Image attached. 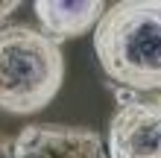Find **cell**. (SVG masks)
I'll return each mask as SVG.
<instances>
[{
    "label": "cell",
    "mask_w": 161,
    "mask_h": 158,
    "mask_svg": "<svg viewBox=\"0 0 161 158\" xmlns=\"http://www.w3.org/2000/svg\"><path fill=\"white\" fill-rule=\"evenodd\" d=\"M64 79L59 41L24 24L0 26V108L35 114L50 106Z\"/></svg>",
    "instance_id": "obj_2"
},
{
    "label": "cell",
    "mask_w": 161,
    "mask_h": 158,
    "mask_svg": "<svg viewBox=\"0 0 161 158\" xmlns=\"http://www.w3.org/2000/svg\"><path fill=\"white\" fill-rule=\"evenodd\" d=\"M100 68L120 88L147 94L161 88V0H120L94 26Z\"/></svg>",
    "instance_id": "obj_1"
},
{
    "label": "cell",
    "mask_w": 161,
    "mask_h": 158,
    "mask_svg": "<svg viewBox=\"0 0 161 158\" xmlns=\"http://www.w3.org/2000/svg\"><path fill=\"white\" fill-rule=\"evenodd\" d=\"M35 15L50 38H73L100 24L106 6L100 0H35Z\"/></svg>",
    "instance_id": "obj_5"
},
{
    "label": "cell",
    "mask_w": 161,
    "mask_h": 158,
    "mask_svg": "<svg viewBox=\"0 0 161 158\" xmlns=\"http://www.w3.org/2000/svg\"><path fill=\"white\" fill-rule=\"evenodd\" d=\"M12 158H106V150L94 129L32 123L15 138Z\"/></svg>",
    "instance_id": "obj_4"
},
{
    "label": "cell",
    "mask_w": 161,
    "mask_h": 158,
    "mask_svg": "<svg viewBox=\"0 0 161 158\" xmlns=\"http://www.w3.org/2000/svg\"><path fill=\"white\" fill-rule=\"evenodd\" d=\"M12 144H15V141H6V138H0V158H12Z\"/></svg>",
    "instance_id": "obj_7"
},
{
    "label": "cell",
    "mask_w": 161,
    "mask_h": 158,
    "mask_svg": "<svg viewBox=\"0 0 161 158\" xmlns=\"http://www.w3.org/2000/svg\"><path fill=\"white\" fill-rule=\"evenodd\" d=\"M108 158H161V97L117 108L108 123Z\"/></svg>",
    "instance_id": "obj_3"
},
{
    "label": "cell",
    "mask_w": 161,
    "mask_h": 158,
    "mask_svg": "<svg viewBox=\"0 0 161 158\" xmlns=\"http://www.w3.org/2000/svg\"><path fill=\"white\" fill-rule=\"evenodd\" d=\"M18 6H21L18 0H3V3H0V21H6V18L12 15V12H15Z\"/></svg>",
    "instance_id": "obj_6"
}]
</instances>
